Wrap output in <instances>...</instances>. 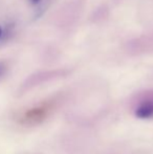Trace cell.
I'll list each match as a JSON object with an SVG mask.
<instances>
[{
	"label": "cell",
	"instance_id": "3",
	"mask_svg": "<svg viewBox=\"0 0 153 154\" xmlns=\"http://www.w3.org/2000/svg\"><path fill=\"white\" fill-rule=\"evenodd\" d=\"M40 1H41V0H29V3L33 4V5H36V4L40 3Z\"/></svg>",
	"mask_w": 153,
	"mask_h": 154
},
{
	"label": "cell",
	"instance_id": "4",
	"mask_svg": "<svg viewBox=\"0 0 153 154\" xmlns=\"http://www.w3.org/2000/svg\"><path fill=\"white\" fill-rule=\"evenodd\" d=\"M2 35H3V29H2V27L0 26V39H1Z\"/></svg>",
	"mask_w": 153,
	"mask_h": 154
},
{
	"label": "cell",
	"instance_id": "2",
	"mask_svg": "<svg viewBox=\"0 0 153 154\" xmlns=\"http://www.w3.org/2000/svg\"><path fill=\"white\" fill-rule=\"evenodd\" d=\"M6 70H8V66L4 62H0V79L5 75Z\"/></svg>",
	"mask_w": 153,
	"mask_h": 154
},
{
	"label": "cell",
	"instance_id": "1",
	"mask_svg": "<svg viewBox=\"0 0 153 154\" xmlns=\"http://www.w3.org/2000/svg\"><path fill=\"white\" fill-rule=\"evenodd\" d=\"M135 116L139 119L153 118V100H146L137 106Z\"/></svg>",
	"mask_w": 153,
	"mask_h": 154
}]
</instances>
